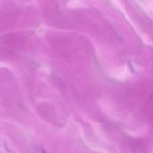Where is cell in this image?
<instances>
[{
	"label": "cell",
	"mask_w": 153,
	"mask_h": 153,
	"mask_svg": "<svg viewBox=\"0 0 153 153\" xmlns=\"http://www.w3.org/2000/svg\"><path fill=\"white\" fill-rule=\"evenodd\" d=\"M6 67H9V65L7 63L0 62V68H6Z\"/></svg>",
	"instance_id": "6da1fadb"
}]
</instances>
